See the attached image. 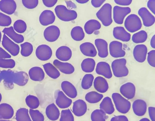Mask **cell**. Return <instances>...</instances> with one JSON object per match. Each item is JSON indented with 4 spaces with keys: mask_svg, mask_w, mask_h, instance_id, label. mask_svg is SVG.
<instances>
[{
    "mask_svg": "<svg viewBox=\"0 0 155 121\" xmlns=\"http://www.w3.org/2000/svg\"><path fill=\"white\" fill-rule=\"evenodd\" d=\"M45 113L48 118L52 121L58 119L60 115L59 109L54 103H51L47 106Z\"/></svg>",
    "mask_w": 155,
    "mask_h": 121,
    "instance_id": "27",
    "label": "cell"
},
{
    "mask_svg": "<svg viewBox=\"0 0 155 121\" xmlns=\"http://www.w3.org/2000/svg\"><path fill=\"white\" fill-rule=\"evenodd\" d=\"M2 44L3 47L12 56H16L18 54L20 51L18 45L15 43L4 34L3 36Z\"/></svg>",
    "mask_w": 155,
    "mask_h": 121,
    "instance_id": "8",
    "label": "cell"
},
{
    "mask_svg": "<svg viewBox=\"0 0 155 121\" xmlns=\"http://www.w3.org/2000/svg\"><path fill=\"white\" fill-rule=\"evenodd\" d=\"M103 96L96 91H92L88 92L85 96V100L91 103H95L99 102L103 98Z\"/></svg>",
    "mask_w": 155,
    "mask_h": 121,
    "instance_id": "35",
    "label": "cell"
},
{
    "mask_svg": "<svg viewBox=\"0 0 155 121\" xmlns=\"http://www.w3.org/2000/svg\"><path fill=\"white\" fill-rule=\"evenodd\" d=\"M124 25L129 32H134L140 30L142 24L140 18L136 15L131 14L128 15L125 20Z\"/></svg>",
    "mask_w": 155,
    "mask_h": 121,
    "instance_id": "5",
    "label": "cell"
},
{
    "mask_svg": "<svg viewBox=\"0 0 155 121\" xmlns=\"http://www.w3.org/2000/svg\"><path fill=\"white\" fill-rule=\"evenodd\" d=\"M60 34V30L57 26L54 25L47 27L44 31V36L48 41L53 42L56 41L59 37Z\"/></svg>",
    "mask_w": 155,
    "mask_h": 121,
    "instance_id": "10",
    "label": "cell"
},
{
    "mask_svg": "<svg viewBox=\"0 0 155 121\" xmlns=\"http://www.w3.org/2000/svg\"><path fill=\"white\" fill-rule=\"evenodd\" d=\"M126 60L124 58L117 59L111 63V67L114 76L117 77H124L128 75L129 70L126 66Z\"/></svg>",
    "mask_w": 155,
    "mask_h": 121,
    "instance_id": "3",
    "label": "cell"
},
{
    "mask_svg": "<svg viewBox=\"0 0 155 121\" xmlns=\"http://www.w3.org/2000/svg\"><path fill=\"white\" fill-rule=\"evenodd\" d=\"M17 121H32L29 116L27 109H21L16 115Z\"/></svg>",
    "mask_w": 155,
    "mask_h": 121,
    "instance_id": "41",
    "label": "cell"
},
{
    "mask_svg": "<svg viewBox=\"0 0 155 121\" xmlns=\"http://www.w3.org/2000/svg\"><path fill=\"white\" fill-rule=\"evenodd\" d=\"M21 54L23 56H30L33 51V46L30 43L26 42L21 44Z\"/></svg>",
    "mask_w": 155,
    "mask_h": 121,
    "instance_id": "40",
    "label": "cell"
},
{
    "mask_svg": "<svg viewBox=\"0 0 155 121\" xmlns=\"http://www.w3.org/2000/svg\"><path fill=\"white\" fill-rule=\"evenodd\" d=\"M100 108L105 113L108 114L113 113L114 111L111 100L108 96L105 97L103 99L100 104Z\"/></svg>",
    "mask_w": 155,
    "mask_h": 121,
    "instance_id": "30",
    "label": "cell"
},
{
    "mask_svg": "<svg viewBox=\"0 0 155 121\" xmlns=\"http://www.w3.org/2000/svg\"><path fill=\"white\" fill-rule=\"evenodd\" d=\"M147 62L151 66L155 67V50H152L148 53Z\"/></svg>",
    "mask_w": 155,
    "mask_h": 121,
    "instance_id": "48",
    "label": "cell"
},
{
    "mask_svg": "<svg viewBox=\"0 0 155 121\" xmlns=\"http://www.w3.org/2000/svg\"><path fill=\"white\" fill-rule=\"evenodd\" d=\"M131 12L129 7H121L116 5L113 10V18L115 22L118 24H122L125 17Z\"/></svg>",
    "mask_w": 155,
    "mask_h": 121,
    "instance_id": "6",
    "label": "cell"
},
{
    "mask_svg": "<svg viewBox=\"0 0 155 121\" xmlns=\"http://www.w3.org/2000/svg\"><path fill=\"white\" fill-rule=\"evenodd\" d=\"M29 114L32 121H44L45 118L43 115L38 110L30 109Z\"/></svg>",
    "mask_w": 155,
    "mask_h": 121,
    "instance_id": "44",
    "label": "cell"
},
{
    "mask_svg": "<svg viewBox=\"0 0 155 121\" xmlns=\"http://www.w3.org/2000/svg\"><path fill=\"white\" fill-rule=\"evenodd\" d=\"M94 86L95 90L101 93L106 92L109 88L107 80L101 76H98L95 78L94 81Z\"/></svg>",
    "mask_w": 155,
    "mask_h": 121,
    "instance_id": "29",
    "label": "cell"
},
{
    "mask_svg": "<svg viewBox=\"0 0 155 121\" xmlns=\"http://www.w3.org/2000/svg\"><path fill=\"white\" fill-rule=\"evenodd\" d=\"M148 113L152 121H155V108L154 107L150 106L148 108Z\"/></svg>",
    "mask_w": 155,
    "mask_h": 121,
    "instance_id": "53",
    "label": "cell"
},
{
    "mask_svg": "<svg viewBox=\"0 0 155 121\" xmlns=\"http://www.w3.org/2000/svg\"><path fill=\"white\" fill-rule=\"evenodd\" d=\"M61 87L63 93L68 97L74 98L77 96V91L75 86L68 81H64L61 84Z\"/></svg>",
    "mask_w": 155,
    "mask_h": 121,
    "instance_id": "19",
    "label": "cell"
},
{
    "mask_svg": "<svg viewBox=\"0 0 155 121\" xmlns=\"http://www.w3.org/2000/svg\"><path fill=\"white\" fill-rule=\"evenodd\" d=\"M94 43L99 56L103 58L106 57L108 54L107 42L102 39L97 38L95 40Z\"/></svg>",
    "mask_w": 155,
    "mask_h": 121,
    "instance_id": "24",
    "label": "cell"
},
{
    "mask_svg": "<svg viewBox=\"0 0 155 121\" xmlns=\"http://www.w3.org/2000/svg\"><path fill=\"white\" fill-rule=\"evenodd\" d=\"M71 35L72 39L77 41L82 40L85 36L83 30L80 26H76L73 28L71 32Z\"/></svg>",
    "mask_w": 155,
    "mask_h": 121,
    "instance_id": "34",
    "label": "cell"
},
{
    "mask_svg": "<svg viewBox=\"0 0 155 121\" xmlns=\"http://www.w3.org/2000/svg\"><path fill=\"white\" fill-rule=\"evenodd\" d=\"M112 97L117 110L120 113L125 114L128 113L131 107L130 102L118 93H114Z\"/></svg>",
    "mask_w": 155,
    "mask_h": 121,
    "instance_id": "4",
    "label": "cell"
},
{
    "mask_svg": "<svg viewBox=\"0 0 155 121\" xmlns=\"http://www.w3.org/2000/svg\"><path fill=\"white\" fill-rule=\"evenodd\" d=\"M87 109L85 102L82 99H78L73 103L72 112L76 116L80 117L84 115Z\"/></svg>",
    "mask_w": 155,
    "mask_h": 121,
    "instance_id": "14",
    "label": "cell"
},
{
    "mask_svg": "<svg viewBox=\"0 0 155 121\" xmlns=\"http://www.w3.org/2000/svg\"><path fill=\"white\" fill-rule=\"evenodd\" d=\"M27 26L24 21L19 19L15 21L14 23L13 28L15 31L19 33L24 32L26 30Z\"/></svg>",
    "mask_w": 155,
    "mask_h": 121,
    "instance_id": "42",
    "label": "cell"
},
{
    "mask_svg": "<svg viewBox=\"0 0 155 121\" xmlns=\"http://www.w3.org/2000/svg\"><path fill=\"white\" fill-rule=\"evenodd\" d=\"M72 51L68 46H62L59 47L56 50L55 55L59 60L66 61L69 60L71 57Z\"/></svg>",
    "mask_w": 155,
    "mask_h": 121,
    "instance_id": "21",
    "label": "cell"
},
{
    "mask_svg": "<svg viewBox=\"0 0 155 121\" xmlns=\"http://www.w3.org/2000/svg\"><path fill=\"white\" fill-rule=\"evenodd\" d=\"M101 28V24L99 22L95 19H91L88 21L84 25V29L86 33L91 34L95 31Z\"/></svg>",
    "mask_w": 155,
    "mask_h": 121,
    "instance_id": "32",
    "label": "cell"
},
{
    "mask_svg": "<svg viewBox=\"0 0 155 121\" xmlns=\"http://www.w3.org/2000/svg\"><path fill=\"white\" fill-rule=\"evenodd\" d=\"M0 121H10L7 120H0Z\"/></svg>",
    "mask_w": 155,
    "mask_h": 121,
    "instance_id": "61",
    "label": "cell"
},
{
    "mask_svg": "<svg viewBox=\"0 0 155 121\" xmlns=\"http://www.w3.org/2000/svg\"><path fill=\"white\" fill-rule=\"evenodd\" d=\"M110 55L115 58L124 57L125 52L122 49V44L120 42L114 41L110 42L109 46Z\"/></svg>",
    "mask_w": 155,
    "mask_h": 121,
    "instance_id": "11",
    "label": "cell"
},
{
    "mask_svg": "<svg viewBox=\"0 0 155 121\" xmlns=\"http://www.w3.org/2000/svg\"><path fill=\"white\" fill-rule=\"evenodd\" d=\"M42 2L46 7L51 8L54 6L57 3V0H43Z\"/></svg>",
    "mask_w": 155,
    "mask_h": 121,
    "instance_id": "49",
    "label": "cell"
},
{
    "mask_svg": "<svg viewBox=\"0 0 155 121\" xmlns=\"http://www.w3.org/2000/svg\"><path fill=\"white\" fill-rule=\"evenodd\" d=\"M2 32L16 43H20L24 41L23 36L16 32L12 26L5 28Z\"/></svg>",
    "mask_w": 155,
    "mask_h": 121,
    "instance_id": "28",
    "label": "cell"
},
{
    "mask_svg": "<svg viewBox=\"0 0 155 121\" xmlns=\"http://www.w3.org/2000/svg\"><path fill=\"white\" fill-rule=\"evenodd\" d=\"M25 101L27 106L31 109H35L38 108L40 104L38 98L33 95H30L27 96Z\"/></svg>",
    "mask_w": 155,
    "mask_h": 121,
    "instance_id": "38",
    "label": "cell"
},
{
    "mask_svg": "<svg viewBox=\"0 0 155 121\" xmlns=\"http://www.w3.org/2000/svg\"><path fill=\"white\" fill-rule=\"evenodd\" d=\"M53 64L59 71L63 74H71L74 71V67L70 63L63 62L58 60L55 59L54 60Z\"/></svg>",
    "mask_w": 155,
    "mask_h": 121,
    "instance_id": "20",
    "label": "cell"
},
{
    "mask_svg": "<svg viewBox=\"0 0 155 121\" xmlns=\"http://www.w3.org/2000/svg\"><path fill=\"white\" fill-rule=\"evenodd\" d=\"M116 3L121 5H128L130 4L132 2L131 0H114Z\"/></svg>",
    "mask_w": 155,
    "mask_h": 121,
    "instance_id": "54",
    "label": "cell"
},
{
    "mask_svg": "<svg viewBox=\"0 0 155 121\" xmlns=\"http://www.w3.org/2000/svg\"><path fill=\"white\" fill-rule=\"evenodd\" d=\"M147 48L144 44H140L136 45L133 51L135 59L137 62L142 63L146 60Z\"/></svg>",
    "mask_w": 155,
    "mask_h": 121,
    "instance_id": "13",
    "label": "cell"
},
{
    "mask_svg": "<svg viewBox=\"0 0 155 121\" xmlns=\"http://www.w3.org/2000/svg\"><path fill=\"white\" fill-rule=\"evenodd\" d=\"M105 0H92L91 3L92 6L95 8H98L100 7L104 2Z\"/></svg>",
    "mask_w": 155,
    "mask_h": 121,
    "instance_id": "55",
    "label": "cell"
},
{
    "mask_svg": "<svg viewBox=\"0 0 155 121\" xmlns=\"http://www.w3.org/2000/svg\"><path fill=\"white\" fill-rule=\"evenodd\" d=\"M139 121H150V120L147 118H143L140 120Z\"/></svg>",
    "mask_w": 155,
    "mask_h": 121,
    "instance_id": "59",
    "label": "cell"
},
{
    "mask_svg": "<svg viewBox=\"0 0 155 121\" xmlns=\"http://www.w3.org/2000/svg\"><path fill=\"white\" fill-rule=\"evenodd\" d=\"M11 57L10 55L0 47V59L9 58Z\"/></svg>",
    "mask_w": 155,
    "mask_h": 121,
    "instance_id": "51",
    "label": "cell"
},
{
    "mask_svg": "<svg viewBox=\"0 0 155 121\" xmlns=\"http://www.w3.org/2000/svg\"><path fill=\"white\" fill-rule=\"evenodd\" d=\"M95 71L97 74L101 75L107 79H110L112 77L110 65L105 62H98Z\"/></svg>",
    "mask_w": 155,
    "mask_h": 121,
    "instance_id": "18",
    "label": "cell"
},
{
    "mask_svg": "<svg viewBox=\"0 0 155 121\" xmlns=\"http://www.w3.org/2000/svg\"><path fill=\"white\" fill-rule=\"evenodd\" d=\"M55 17L53 12L49 10H45L40 14L39 17L40 23L43 26H47L53 24Z\"/></svg>",
    "mask_w": 155,
    "mask_h": 121,
    "instance_id": "17",
    "label": "cell"
},
{
    "mask_svg": "<svg viewBox=\"0 0 155 121\" xmlns=\"http://www.w3.org/2000/svg\"><path fill=\"white\" fill-rule=\"evenodd\" d=\"M54 97L55 103L60 108H67L69 107L72 103V100L60 90L55 92Z\"/></svg>",
    "mask_w": 155,
    "mask_h": 121,
    "instance_id": "7",
    "label": "cell"
},
{
    "mask_svg": "<svg viewBox=\"0 0 155 121\" xmlns=\"http://www.w3.org/2000/svg\"><path fill=\"white\" fill-rule=\"evenodd\" d=\"M80 49L83 54L88 57H95L97 53L94 44L89 42H85L81 44L80 46Z\"/></svg>",
    "mask_w": 155,
    "mask_h": 121,
    "instance_id": "25",
    "label": "cell"
},
{
    "mask_svg": "<svg viewBox=\"0 0 155 121\" xmlns=\"http://www.w3.org/2000/svg\"><path fill=\"white\" fill-rule=\"evenodd\" d=\"M17 8V5L13 0H2L0 1V10L9 15L13 14Z\"/></svg>",
    "mask_w": 155,
    "mask_h": 121,
    "instance_id": "16",
    "label": "cell"
},
{
    "mask_svg": "<svg viewBox=\"0 0 155 121\" xmlns=\"http://www.w3.org/2000/svg\"><path fill=\"white\" fill-rule=\"evenodd\" d=\"M12 20L9 16L0 12V26L7 27L11 24Z\"/></svg>",
    "mask_w": 155,
    "mask_h": 121,
    "instance_id": "46",
    "label": "cell"
},
{
    "mask_svg": "<svg viewBox=\"0 0 155 121\" xmlns=\"http://www.w3.org/2000/svg\"><path fill=\"white\" fill-rule=\"evenodd\" d=\"M110 121H128V120L125 116L119 115L113 117Z\"/></svg>",
    "mask_w": 155,
    "mask_h": 121,
    "instance_id": "50",
    "label": "cell"
},
{
    "mask_svg": "<svg viewBox=\"0 0 155 121\" xmlns=\"http://www.w3.org/2000/svg\"><path fill=\"white\" fill-rule=\"evenodd\" d=\"M28 74L30 78L33 81H41L45 77V74L42 69L35 66L31 68L29 70Z\"/></svg>",
    "mask_w": 155,
    "mask_h": 121,
    "instance_id": "26",
    "label": "cell"
},
{
    "mask_svg": "<svg viewBox=\"0 0 155 121\" xmlns=\"http://www.w3.org/2000/svg\"><path fill=\"white\" fill-rule=\"evenodd\" d=\"M55 13L60 20L64 21H69L75 19L77 13L75 11L68 9L65 6L58 5L54 8Z\"/></svg>",
    "mask_w": 155,
    "mask_h": 121,
    "instance_id": "1",
    "label": "cell"
},
{
    "mask_svg": "<svg viewBox=\"0 0 155 121\" xmlns=\"http://www.w3.org/2000/svg\"><path fill=\"white\" fill-rule=\"evenodd\" d=\"M132 109L135 115L138 116H143L146 112L147 104L146 102L142 100H136L133 103Z\"/></svg>",
    "mask_w": 155,
    "mask_h": 121,
    "instance_id": "23",
    "label": "cell"
},
{
    "mask_svg": "<svg viewBox=\"0 0 155 121\" xmlns=\"http://www.w3.org/2000/svg\"><path fill=\"white\" fill-rule=\"evenodd\" d=\"M120 92L125 97L131 99L135 96L136 88L134 85L131 82H127L122 85L120 89Z\"/></svg>",
    "mask_w": 155,
    "mask_h": 121,
    "instance_id": "15",
    "label": "cell"
},
{
    "mask_svg": "<svg viewBox=\"0 0 155 121\" xmlns=\"http://www.w3.org/2000/svg\"><path fill=\"white\" fill-rule=\"evenodd\" d=\"M43 66L46 74L51 78L56 79L60 76L59 71L51 63H48L43 64Z\"/></svg>",
    "mask_w": 155,
    "mask_h": 121,
    "instance_id": "31",
    "label": "cell"
},
{
    "mask_svg": "<svg viewBox=\"0 0 155 121\" xmlns=\"http://www.w3.org/2000/svg\"><path fill=\"white\" fill-rule=\"evenodd\" d=\"M59 121H74V118L72 112L69 109L61 110Z\"/></svg>",
    "mask_w": 155,
    "mask_h": 121,
    "instance_id": "43",
    "label": "cell"
},
{
    "mask_svg": "<svg viewBox=\"0 0 155 121\" xmlns=\"http://www.w3.org/2000/svg\"><path fill=\"white\" fill-rule=\"evenodd\" d=\"M92 121H105L106 116L105 113L101 109H96L91 114Z\"/></svg>",
    "mask_w": 155,
    "mask_h": 121,
    "instance_id": "39",
    "label": "cell"
},
{
    "mask_svg": "<svg viewBox=\"0 0 155 121\" xmlns=\"http://www.w3.org/2000/svg\"><path fill=\"white\" fill-rule=\"evenodd\" d=\"M65 2L66 4L68 9L71 10L73 8H76L77 6L75 4L71 1H65Z\"/></svg>",
    "mask_w": 155,
    "mask_h": 121,
    "instance_id": "56",
    "label": "cell"
},
{
    "mask_svg": "<svg viewBox=\"0 0 155 121\" xmlns=\"http://www.w3.org/2000/svg\"><path fill=\"white\" fill-rule=\"evenodd\" d=\"M95 65L94 60L91 58L84 59L81 64L82 70L86 73H91L94 70Z\"/></svg>",
    "mask_w": 155,
    "mask_h": 121,
    "instance_id": "33",
    "label": "cell"
},
{
    "mask_svg": "<svg viewBox=\"0 0 155 121\" xmlns=\"http://www.w3.org/2000/svg\"><path fill=\"white\" fill-rule=\"evenodd\" d=\"M22 3L25 8L29 9H32L38 6V0H22Z\"/></svg>",
    "mask_w": 155,
    "mask_h": 121,
    "instance_id": "47",
    "label": "cell"
},
{
    "mask_svg": "<svg viewBox=\"0 0 155 121\" xmlns=\"http://www.w3.org/2000/svg\"><path fill=\"white\" fill-rule=\"evenodd\" d=\"M1 38H2V34H1V32L0 31V43L1 41Z\"/></svg>",
    "mask_w": 155,
    "mask_h": 121,
    "instance_id": "60",
    "label": "cell"
},
{
    "mask_svg": "<svg viewBox=\"0 0 155 121\" xmlns=\"http://www.w3.org/2000/svg\"><path fill=\"white\" fill-rule=\"evenodd\" d=\"M97 18L105 26L111 24L113 21L112 18V6L108 3L104 4L96 14Z\"/></svg>",
    "mask_w": 155,
    "mask_h": 121,
    "instance_id": "2",
    "label": "cell"
},
{
    "mask_svg": "<svg viewBox=\"0 0 155 121\" xmlns=\"http://www.w3.org/2000/svg\"><path fill=\"white\" fill-rule=\"evenodd\" d=\"M141 18L144 25L148 27L153 25L155 22L154 16L146 8H140L138 12Z\"/></svg>",
    "mask_w": 155,
    "mask_h": 121,
    "instance_id": "12",
    "label": "cell"
},
{
    "mask_svg": "<svg viewBox=\"0 0 155 121\" xmlns=\"http://www.w3.org/2000/svg\"><path fill=\"white\" fill-rule=\"evenodd\" d=\"M15 62L12 59H0V67L4 68H12L15 66Z\"/></svg>",
    "mask_w": 155,
    "mask_h": 121,
    "instance_id": "45",
    "label": "cell"
},
{
    "mask_svg": "<svg viewBox=\"0 0 155 121\" xmlns=\"http://www.w3.org/2000/svg\"><path fill=\"white\" fill-rule=\"evenodd\" d=\"M113 33L114 37L117 39L124 42L128 41L130 40V34L123 27L117 26L114 27Z\"/></svg>",
    "mask_w": 155,
    "mask_h": 121,
    "instance_id": "22",
    "label": "cell"
},
{
    "mask_svg": "<svg viewBox=\"0 0 155 121\" xmlns=\"http://www.w3.org/2000/svg\"><path fill=\"white\" fill-rule=\"evenodd\" d=\"M94 80L93 75L90 74H86L83 77L81 82V87L84 90L89 89L92 86Z\"/></svg>",
    "mask_w": 155,
    "mask_h": 121,
    "instance_id": "37",
    "label": "cell"
},
{
    "mask_svg": "<svg viewBox=\"0 0 155 121\" xmlns=\"http://www.w3.org/2000/svg\"><path fill=\"white\" fill-rule=\"evenodd\" d=\"M147 6L150 10L155 14V0H149L147 3Z\"/></svg>",
    "mask_w": 155,
    "mask_h": 121,
    "instance_id": "52",
    "label": "cell"
},
{
    "mask_svg": "<svg viewBox=\"0 0 155 121\" xmlns=\"http://www.w3.org/2000/svg\"><path fill=\"white\" fill-rule=\"evenodd\" d=\"M52 54L51 48L46 44H43L38 46L35 51L37 58L42 61H46L49 59Z\"/></svg>",
    "mask_w": 155,
    "mask_h": 121,
    "instance_id": "9",
    "label": "cell"
},
{
    "mask_svg": "<svg viewBox=\"0 0 155 121\" xmlns=\"http://www.w3.org/2000/svg\"><path fill=\"white\" fill-rule=\"evenodd\" d=\"M155 36L154 35L152 37L150 41V44L151 47L154 49L155 48Z\"/></svg>",
    "mask_w": 155,
    "mask_h": 121,
    "instance_id": "57",
    "label": "cell"
},
{
    "mask_svg": "<svg viewBox=\"0 0 155 121\" xmlns=\"http://www.w3.org/2000/svg\"><path fill=\"white\" fill-rule=\"evenodd\" d=\"M76 1L80 4H84L87 2L89 0H76Z\"/></svg>",
    "mask_w": 155,
    "mask_h": 121,
    "instance_id": "58",
    "label": "cell"
},
{
    "mask_svg": "<svg viewBox=\"0 0 155 121\" xmlns=\"http://www.w3.org/2000/svg\"><path fill=\"white\" fill-rule=\"evenodd\" d=\"M147 38V34L146 31L141 30L132 35V41L135 43H140L145 42Z\"/></svg>",
    "mask_w": 155,
    "mask_h": 121,
    "instance_id": "36",
    "label": "cell"
}]
</instances>
